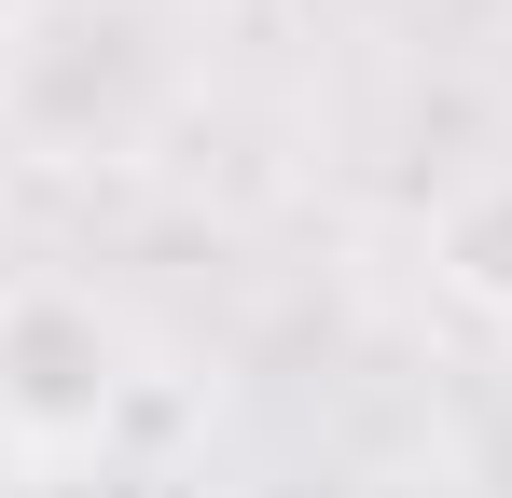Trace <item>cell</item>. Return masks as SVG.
I'll return each mask as SVG.
<instances>
[{"label":"cell","mask_w":512,"mask_h":498,"mask_svg":"<svg viewBox=\"0 0 512 498\" xmlns=\"http://www.w3.org/2000/svg\"><path fill=\"white\" fill-rule=\"evenodd\" d=\"M125 402H139V374H125L111 305L70 277H14L0 291V443L28 471H70L84 443L125 429Z\"/></svg>","instance_id":"6da1fadb"},{"label":"cell","mask_w":512,"mask_h":498,"mask_svg":"<svg viewBox=\"0 0 512 498\" xmlns=\"http://www.w3.org/2000/svg\"><path fill=\"white\" fill-rule=\"evenodd\" d=\"M443 263H457L471 305H512V180H499V194H471V208L443 222Z\"/></svg>","instance_id":"7a4b0ae2"},{"label":"cell","mask_w":512,"mask_h":498,"mask_svg":"<svg viewBox=\"0 0 512 498\" xmlns=\"http://www.w3.org/2000/svg\"><path fill=\"white\" fill-rule=\"evenodd\" d=\"M0 498H84V485H70V471H14Z\"/></svg>","instance_id":"3957f363"}]
</instances>
